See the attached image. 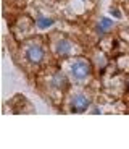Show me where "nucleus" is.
Returning a JSON list of instances; mask_svg holds the SVG:
<instances>
[{"label": "nucleus", "mask_w": 129, "mask_h": 149, "mask_svg": "<svg viewBox=\"0 0 129 149\" xmlns=\"http://www.w3.org/2000/svg\"><path fill=\"white\" fill-rule=\"evenodd\" d=\"M113 24H115V21L113 19H110V18H100L99 19V23L95 24V31H97V34H107L108 31L113 28Z\"/></svg>", "instance_id": "obj_6"}, {"label": "nucleus", "mask_w": 129, "mask_h": 149, "mask_svg": "<svg viewBox=\"0 0 129 149\" xmlns=\"http://www.w3.org/2000/svg\"><path fill=\"white\" fill-rule=\"evenodd\" d=\"M55 52L60 57H70L73 54V42L68 39H60L55 44Z\"/></svg>", "instance_id": "obj_4"}, {"label": "nucleus", "mask_w": 129, "mask_h": 149, "mask_svg": "<svg viewBox=\"0 0 129 149\" xmlns=\"http://www.w3.org/2000/svg\"><path fill=\"white\" fill-rule=\"evenodd\" d=\"M55 24V19L53 18H48V16H39L37 18V28L39 29H48Z\"/></svg>", "instance_id": "obj_7"}, {"label": "nucleus", "mask_w": 129, "mask_h": 149, "mask_svg": "<svg viewBox=\"0 0 129 149\" xmlns=\"http://www.w3.org/2000/svg\"><path fill=\"white\" fill-rule=\"evenodd\" d=\"M50 84L53 86V88H57V89L60 91H65L68 89V78H66V74H63V73H55L53 76H52L50 79Z\"/></svg>", "instance_id": "obj_5"}, {"label": "nucleus", "mask_w": 129, "mask_h": 149, "mask_svg": "<svg viewBox=\"0 0 129 149\" xmlns=\"http://www.w3.org/2000/svg\"><path fill=\"white\" fill-rule=\"evenodd\" d=\"M70 107H71L73 112L82 113V112H86L89 107H90V101H89L84 94H74V96L71 97V101H70Z\"/></svg>", "instance_id": "obj_3"}, {"label": "nucleus", "mask_w": 129, "mask_h": 149, "mask_svg": "<svg viewBox=\"0 0 129 149\" xmlns=\"http://www.w3.org/2000/svg\"><path fill=\"white\" fill-rule=\"evenodd\" d=\"M128 91H129V79H128Z\"/></svg>", "instance_id": "obj_9"}, {"label": "nucleus", "mask_w": 129, "mask_h": 149, "mask_svg": "<svg viewBox=\"0 0 129 149\" xmlns=\"http://www.w3.org/2000/svg\"><path fill=\"white\" fill-rule=\"evenodd\" d=\"M24 54H26V58L34 65L42 63L44 62V57H45V50L41 44H29Z\"/></svg>", "instance_id": "obj_2"}, {"label": "nucleus", "mask_w": 129, "mask_h": 149, "mask_svg": "<svg viewBox=\"0 0 129 149\" xmlns=\"http://www.w3.org/2000/svg\"><path fill=\"white\" fill-rule=\"evenodd\" d=\"M110 15L115 16L116 19H121L123 18V13H121V10H119V8H110Z\"/></svg>", "instance_id": "obj_8"}, {"label": "nucleus", "mask_w": 129, "mask_h": 149, "mask_svg": "<svg viewBox=\"0 0 129 149\" xmlns=\"http://www.w3.org/2000/svg\"><path fill=\"white\" fill-rule=\"evenodd\" d=\"M70 73L76 81H84L90 74V63L84 58H77L70 65Z\"/></svg>", "instance_id": "obj_1"}]
</instances>
